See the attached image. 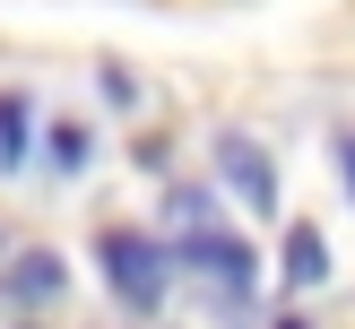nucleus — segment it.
Returning a JSON list of instances; mask_svg holds the SVG:
<instances>
[{
  "mask_svg": "<svg viewBox=\"0 0 355 329\" xmlns=\"http://www.w3.org/2000/svg\"><path fill=\"white\" fill-rule=\"evenodd\" d=\"M217 173H225V190H234L252 217H269V208H277V165H269V156H260L243 130H225V139H217Z\"/></svg>",
  "mask_w": 355,
  "mask_h": 329,
  "instance_id": "3",
  "label": "nucleus"
},
{
  "mask_svg": "<svg viewBox=\"0 0 355 329\" xmlns=\"http://www.w3.org/2000/svg\"><path fill=\"white\" fill-rule=\"evenodd\" d=\"M69 286V269H61V260H52V251H26V260H17V269H9V294H17V303H52V294H61Z\"/></svg>",
  "mask_w": 355,
  "mask_h": 329,
  "instance_id": "4",
  "label": "nucleus"
},
{
  "mask_svg": "<svg viewBox=\"0 0 355 329\" xmlns=\"http://www.w3.org/2000/svg\"><path fill=\"white\" fill-rule=\"evenodd\" d=\"M26 156V96L17 87H0V173Z\"/></svg>",
  "mask_w": 355,
  "mask_h": 329,
  "instance_id": "6",
  "label": "nucleus"
},
{
  "mask_svg": "<svg viewBox=\"0 0 355 329\" xmlns=\"http://www.w3.org/2000/svg\"><path fill=\"white\" fill-rule=\"evenodd\" d=\"M96 260H104L113 303H130V312H156V303H165V286H173V251H165L156 234H139V225H104Z\"/></svg>",
  "mask_w": 355,
  "mask_h": 329,
  "instance_id": "1",
  "label": "nucleus"
},
{
  "mask_svg": "<svg viewBox=\"0 0 355 329\" xmlns=\"http://www.w3.org/2000/svg\"><path fill=\"white\" fill-rule=\"evenodd\" d=\"M347 165H355V156H347Z\"/></svg>",
  "mask_w": 355,
  "mask_h": 329,
  "instance_id": "8",
  "label": "nucleus"
},
{
  "mask_svg": "<svg viewBox=\"0 0 355 329\" xmlns=\"http://www.w3.org/2000/svg\"><path fill=\"white\" fill-rule=\"evenodd\" d=\"M277 329H312V321H277Z\"/></svg>",
  "mask_w": 355,
  "mask_h": 329,
  "instance_id": "7",
  "label": "nucleus"
},
{
  "mask_svg": "<svg viewBox=\"0 0 355 329\" xmlns=\"http://www.w3.org/2000/svg\"><path fill=\"white\" fill-rule=\"evenodd\" d=\"M173 269H182V277H200V286L217 294L225 312H234L243 294H252V251H243L234 234H217V225H208V234H182V251H173Z\"/></svg>",
  "mask_w": 355,
  "mask_h": 329,
  "instance_id": "2",
  "label": "nucleus"
},
{
  "mask_svg": "<svg viewBox=\"0 0 355 329\" xmlns=\"http://www.w3.org/2000/svg\"><path fill=\"white\" fill-rule=\"evenodd\" d=\"M329 277V234L321 225H295L286 234V286H321Z\"/></svg>",
  "mask_w": 355,
  "mask_h": 329,
  "instance_id": "5",
  "label": "nucleus"
}]
</instances>
